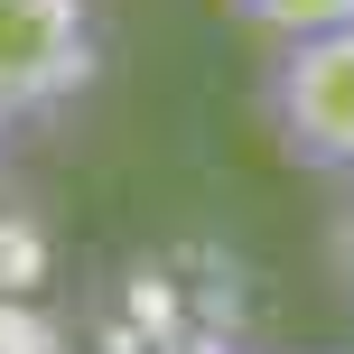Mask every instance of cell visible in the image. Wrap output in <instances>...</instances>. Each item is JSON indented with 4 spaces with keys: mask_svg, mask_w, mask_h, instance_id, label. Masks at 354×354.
<instances>
[{
    "mask_svg": "<svg viewBox=\"0 0 354 354\" xmlns=\"http://www.w3.org/2000/svg\"><path fill=\"white\" fill-rule=\"evenodd\" d=\"M84 354H252L261 345V280L224 233L140 243L93 280Z\"/></svg>",
    "mask_w": 354,
    "mask_h": 354,
    "instance_id": "6da1fadb",
    "label": "cell"
},
{
    "mask_svg": "<svg viewBox=\"0 0 354 354\" xmlns=\"http://www.w3.org/2000/svg\"><path fill=\"white\" fill-rule=\"evenodd\" d=\"M261 131L289 168L354 187V19L326 37L261 47Z\"/></svg>",
    "mask_w": 354,
    "mask_h": 354,
    "instance_id": "7a4b0ae2",
    "label": "cell"
},
{
    "mask_svg": "<svg viewBox=\"0 0 354 354\" xmlns=\"http://www.w3.org/2000/svg\"><path fill=\"white\" fill-rule=\"evenodd\" d=\"M103 75L93 0H0V140L75 112Z\"/></svg>",
    "mask_w": 354,
    "mask_h": 354,
    "instance_id": "3957f363",
    "label": "cell"
},
{
    "mask_svg": "<svg viewBox=\"0 0 354 354\" xmlns=\"http://www.w3.org/2000/svg\"><path fill=\"white\" fill-rule=\"evenodd\" d=\"M233 28L252 37V47H289V37H326L354 19V0H224Z\"/></svg>",
    "mask_w": 354,
    "mask_h": 354,
    "instance_id": "277c9868",
    "label": "cell"
},
{
    "mask_svg": "<svg viewBox=\"0 0 354 354\" xmlns=\"http://www.w3.org/2000/svg\"><path fill=\"white\" fill-rule=\"evenodd\" d=\"M0 354H84V336L47 317L37 299H0Z\"/></svg>",
    "mask_w": 354,
    "mask_h": 354,
    "instance_id": "5b68a950",
    "label": "cell"
},
{
    "mask_svg": "<svg viewBox=\"0 0 354 354\" xmlns=\"http://www.w3.org/2000/svg\"><path fill=\"white\" fill-rule=\"evenodd\" d=\"M47 289V233L28 214H0V299H37Z\"/></svg>",
    "mask_w": 354,
    "mask_h": 354,
    "instance_id": "8992f818",
    "label": "cell"
},
{
    "mask_svg": "<svg viewBox=\"0 0 354 354\" xmlns=\"http://www.w3.org/2000/svg\"><path fill=\"white\" fill-rule=\"evenodd\" d=\"M345 205L326 214V280H336V299L354 308V187H336Z\"/></svg>",
    "mask_w": 354,
    "mask_h": 354,
    "instance_id": "52a82bcc",
    "label": "cell"
},
{
    "mask_svg": "<svg viewBox=\"0 0 354 354\" xmlns=\"http://www.w3.org/2000/svg\"><path fill=\"white\" fill-rule=\"evenodd\" d=\"M252 354H308V345H252Z\"/></svg>",
    "mask_w": 354,
    "mask_h": 354,
    "instance_id": "ba28073f",
    "label": "cell"
}]
</instances>
